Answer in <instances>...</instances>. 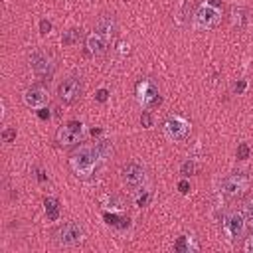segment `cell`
Returning a JSON list of instances; mask_svg holds the SVG:
<instances>
[{"mask_svg":"<svg viewBox=\"0 0 253 253\" xmlns=\"http://www.w3.org/2000/svg\"><path fill=\"white\" fill-rule=\"evenodd\" d=\"M99 158H101V154H99L97 146H81V148H77V150L71 154L69 162H71V168H73L77 174L89 176V174L95 170Z\"/></svg>","mask_w":253,"mask_h":253,"instance_id":"6da1fadb","label":"cell"},{"mask_svg":"<svg viewBox=\"0 0 253 253\" xmlns=\"http://www.w3.org/2000/svg\"><path fill=\"white\" fill-rule=\"evenodd\" d=\"M247 186H249V178H247L245 174H241V172L231 174V176L223 178V182H221V190H223V194L229 196V198L241 196V194L247 190Z\"/></svg>","mask_w":253,"mask_h":253,"instance_id":"7a4b0ae2","label":"cell"},{"mask_svg":"<svg viewBox=\"0 0 253 253\" xmlns=\"http://www.w3.org/2000/svg\"><path fill=\"white\" fill-rule=\"evenodd\" d=\"M83 138V123L81 121H71L67 125H63L57 130V140L59 144H75Z\"/></svg>","mask_w":253,"mask_h":253,"instance_id":"3957f363","label":"cell"},{"mask_svg":"<svg viewBox=\"0 0 253 253\" xmlns=\"http://www.w3.org/2000/svg\"><path fill=\"white\" fill-rule=\"evenodd\" d=\"M57 93H59V99L63 103H75L81 95V81L77 77H67L59 83Z\"/></svg>","mask_w":253,"mask_h":253,"instance_id":"277c9868","label":"cell"},{"mask_svg":"<svg viewBox=\"0 0 253 253\" xmlns=\"http://www.w3.org/2000/svg\"><path fill=\"white\" fill-rule=\"evenodd\" d=\"M198 28H213L219 22V10L211 4H202L194 16Z\"/></svg>","mask_w":253,"mask_h":253,"instance_id":"5b68a950","label":"cell"},{"mask_svg":"<svg viewBox=\"0 0 253 253\" xmlns=\"http://www.w3.org/2000/svg\"><path fill=\"white\" fill-rule=\"evenodd\" d=\"M83 239V229L79 223H65L59 231H57V241L61 245H75Z\"/></svg>","mask_w":253,"mask_h":253,"instance_id":"8992f818","label":"cell"},{"mask_svg":"<svg viewBox=\"0 0 253 253\" xmlns=\"http://www.w3.org/2000/svg\"><path fill=\"white\" fill-rule=\"evenodd\" d=\"M136 99L140 105L148 107L150 103H154L158 99V89L156 85L150 81V79H142L138 85H136Z\"/></svg>","mask_w":253,"mask_h":253,"instance_id":"52a82bcc","label":"cell"},{"mask_svg":"<svg viewBox=\"0 0 253 253\" xmlns=\"http://www.w3.org/2000/svg\"><path fill=\"white\" fill-rule=\"evenodd\" d=\"M188 123L184 121V119H180V117H170L166 123H164V132H166V136L168 138H172V140H180V138H184L186 134H188Z\"/></svg>","mask_w":253,"mask_h":253,"instance_id":"ba28073f","label":"cell"},{"mask_svg":"<svg viewBox=\"0 0 253 253\" xmlns=\"http://www.w3.org/2000/svg\"><path fill=\"white\" fill-rule=\"evenodd\" d=\"M144 178H146L144 168L138 166V164H126V166L123 168V182H125L126 186H130V188L142 186V184H144Z\"/></svg>","mask_w":253,"mask_h":253,"instance_id":"9c48e42d","label":"cell"},{"mask_svg":"<svg viewBox=\"0 0 253 253\" xmlns=\"http://www.w3.org/2000/svg\"><path fill=\"white\" fill-rule=\"evenodd\" d=\"M24 103L28 105V107H32V109H42V107H45V103H47V93H45V89L43 87H30L26 93H24Z\"/></svg>","mask_w":253,"mask_h":253,"instance_id":"30bf717a","label":"cell"},{"mask_svg":"<svg viewBox=\"0 0 253 253\" xmlns=\"http://www.w3.org/2000/svg\"><path fill=\"white\" fill-rule=\"evenodd\" d=\"M223 225H225V231H227V235H229L231 239H235V237H239V235L243 233V227H245V219H243V215H241V213L233 211V213H229V215L225 217Z\"/></svg>","mask_w":253,"mask_h":253,"instance_id":"8fae6325","label":"cell"},{"mask_svg":"<svg viewBox=\"0 0 253 253\" xmlns=\"http://www.w3.org/2000/svg\"><path fill=\"white\" fill-rule=\"evenodd\" d=\"M30 61H32V69H34V73L40 75V77L47 75L49 69H51V63H49V59H47L43 53H34Z\"/></svg>","mask_w":253,"mask_h":253,"instance_id":"7c38bea8","label":"cell"},{"mask_svg":"<svg viewBox=\"0 0 253 253\" xmlns=\"http://www.w3.org/2000/svg\"><path fill=\"white\" fill-rule=\"evenodd\" d=\"M87 47H89V53H93V55L103 53V51H105V40H103V36H99L97 32L91 34V36L87 38Z\"/></svg>","mask_w":253,"mask_h":253,"instance_id":"4fadbf2b","label":"cell"},{"mask_svg":"<svg viewBox=\"0 0 253 253\" xmlns=\"http://www.w3.org/2000/svg\"><path fill=\"white\" fill-rule=\"evenodd\" d=\"M113 30H115L113 16H103V18L97 22V34H99V36H103V38H111V36H113Z\"/></svg>","mask_w":253,"mask_h":253,"instance_id":"5bb4252c","label":"cell"},{"mask_svg":"<svg viewBox=\"0 0 253 253\" xmlns=\"http://www.w3.org/2000/svg\"><path fill=\"white\" fill-rule=\"evenodd\" d=\"M43 206H45V215H47V219H49V221H55V219L59 217V202H57L55 198H45Z\"/></svg>","mask_w":253,"mask_h":253,"instance_id":"9a60e30c","label":"cell"},{"mask_svg":"<svg viewBox=\"0 0 253 253\" xmlns=\"http://www.w3.org/2000/svg\"><path fill=\"white\" fill-rule=\"evenodd\" d=\"M95 146H97V150H99L101 158H105V156H109V154L113 152V146H111V142H109V140H99Z\"/></svg>","mask_w":253,"mask_h":253,"instance_id":"2e32d148","label":"cell"},{"mask_svg":"<svg viewBox=\"0 0 253 253\" xmlns=\"http://www.w3.org/2000/svg\"><path fill=\"white\" fill-rule=\"evenodd\" d=\"M105 221L109 223V225H117V227H126V223H121V221H125V219H121L119 215H115V213H105Z\"/></svg>","mask_w":253,"mask_h":253,"instance_id":"e0dca14e","label":"cell"},{"mask_svg":"<svg viewBox=\"0 0 253 253\" xmlns=\"http://www.w3.org/2000/svg\"><path fill=\"white\" fill-rule=\"evenodd\" d=\"M188 241H190V237L182 235V237L176 241V245H174V247H176V251H180V253H182V251H190V243H188Z\"/></svg>","mask_w":253,"mask_h":253,"instance_id":"ac0fdd59","label":"cell"},{"mask_svg":"<svg viewBox=\"0 0 253 253\" xmlns=\"http://www.w3.org/2000/svg\"><path fill=\"white\" fill-rule=\"evenodd\" d=\"M237 158H239V160H247V158H249V146H247L245 142H241V144L237 146Z\"/></svg>","mask_w":253,"mask_h":253,"instance_id":"d6986e66","label":"cell"},{"mask_svg":"<svg viewBox=\"0 0 253 253\" xmlns=\"http://www.w3.org/2000/svg\"><path fill=\"white\" fill-rule=\"evenodd\" d=\"M194 170H196V164H194L192 160H186V162L182 164V174H184V176H190V174H194Z\"/></svg>","mask_w":253,"mask_h":253,"instance_id":"ffe728a7","label":"cell"},{"mask_svg":"<svg viewBox=\"0 0 253 253\" xmlns=\"http://www.w3.org/2000/svg\"><path fill=\"white\" fill-rule=\"evenodd\" d=\"M245 87H247V81H245V79H239L237 83H233V93L241 95V93L245 91Z\"/></svg>","mask_w":253,"mask_h":253,"instance_id":"44dd1931","label":"cell"},{"mask_svg":"<svg viewBox=\"0 0 253 253\" xmlns=\"http://www.w3.org/2000/svg\"><path fill=\"white\" fill-rule=\"evenodd\" d=\"M12 138H16V128H6V130H2V140H4V142H10Z\"/></svg>","mask_w":253,"mask_h":253,"instance_id":"7402d4cb","label":"cell"},{"mask_svg":"<svg viewBox=\"0 0 253 253\" xmlns=\"http://www.w3.org/2000/svg\"><path fill=\"white\" fill-rule=\"evenodd\" d=\"M49 30H51V24H49L47 20H42V22H40V34L45 36V34H49Z\"/></svg>","mask_w":253,"mask_h":253,"instance_id":"603a6c76","label":"cell"},{"mask_svg":"<svg viewBox=\"0 0 253 253\" xmlns=\"http://www.w3.org/2000/svg\"><path fill=\"white\" fill-rule=\"evenodd\" d=\"M245 221L253 227V204H249V206H247V210H245Z\"/></svg>","mask_w":253,"mask_h":253,"instance_id":"cb8c5ba5","label":"cell"},{"mask_svg":"<svg viewBox=\"0 0 253 253\" xmlns=\"http://www.w3.org/2000/svg\"><path fill=\"white\" fill-rule=\"evenodd\" d=\"M107 97H109V91H107V89H99V91L95 93V99H97V101H101V103H105V101H107Z\"/></svg>","mask_w":253,"mask_h":253,"instance_id":"d4e9b609","label":"cell"},{"mask_svg":"<svg viewBox=\"0 0 253 253\" xmlns=\"http://www.w3.org/2000/svg\"><path fill=\"white\" fill-rule=\"evenodd\" d=\"M148 196H150L148 192H144V194H140V196L136 198V202H134V204H136L138 208H142V206H146V202H148Z\"/></svg>","mask_w":253,"mask_h":253,"instance_id":"484cf974","label":"cell"},{"mask_svg":"<svg viewBox=\"0 0 253 253\" xmlns=\"http://www.w3.org/2000/svg\"><path fill=\"white\" fill-rule=\"evenodd\" d=\"M140 123H142V126H150V115L148 113H142V117H140Z\"/></svg>","mask_w":253,"mask_h":253,"instance_id":"4316f807","label":"cell"},{"mask_svg":"<svg viewBox=\"0 0 253 253\" xmlns=\"http://www.w3.org/2000/svg\"><path fill=\"white\" fill-rule=\"evenodd\" d=\"M178 188H180V192H182V194H188V192H190V184H188L186 180H182V182L178 184Z\"/></svg>","mask_w":253,"mask_h":253,"instance_id":"83f0119b","label":"cell"},{"mask_svg":"<svg viewBox=\"0 0 253 253\" xmlns=\"http://www.w3.org/2000/svg\"><path fill=\"white\" fill-rule=\"evenodd\" d=\"M245 251H253V233L247 237V241H245Z\"/></svg>","mask_w":253,"mask_h":253,"instance_id":"f1b7e54d","label":"cell"},{"mask_svg":"<svg viewBox=\"0 0 253 253\" xmlns=\"http://www.w3.org/2000/svg\"><path fill=\"white\" fill-rule=\"evenodd\" d=\"M61 42H63V43H71V42H73V30H71L65 38H61Z\"/></svg>","mask_w":253,"mask_h":253,"instance_id":"f546056e","label":"cell"},{"mask_svg":"<svg viewBox=\"0 0 253 253\" xmlns=\"http://www.w3.org/2000/svg\"><path fill=\"white\" fill-rule=\"evenodd\" d=\"M38 115H40V119H47V117H49V111H45V109L42 107V109H38Z\"/></svg>","mask_w":253,"mask_h":253,"instance_id":"4dcf8cb0","label":"cell"}]
</instances>
